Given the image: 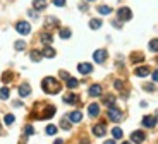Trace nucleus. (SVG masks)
Returning a JSON list of instances; mask_svg holds the SVG:
<instances>
[{
    "label": "nucleus",
    "instance_id": "1",
    "mask_svg": "<svg viewBox=\"0 0 158 144\" xmlns=\"http://www.w3.org/2000/svg\"><path fill=\"white\" fill-rule=\"evenodd\" d=\"M41 88H43V91L48 93V94H57L60 89H62L60 82L57 81L55 77H45L43 82H41Z\"/></svg>",
    "mask_w": 158,
    "mask_h": 144
},
{
    "label": "nucleus",
    "instance_id": "2",
    "mask_svg": "<svg viewBox=\"0 0 158 144\" xmlns=\"http://www.w3.org/2000/svg\"><path fill=\"white\" fill-rule=\"evenodd\" d=\"M108 118H110L112 122H120L122 120V112L118 108H115L114 105L108 106Z\"/></svg>",
    "mask_w": 158,
    "mask_h": 144
},
{
    "label": "nucleus",
    "instance_id": "3",
    "mask_svg": "<svg viewBox=\"0 0 158 144\" xmlns=\"http://www.w3.org/2000/svg\"><path fill=\"white\" fill-rule=\"evenodd\" d=\"M16 31L19 33V35H29V33H31V26H29V23H26V21H19V23L16 24Z\"/></svg>",
    "mask_w": 158,
    "mask_h": 144
},
{
    "label": "nucleus",
    "instance_id": "4",
    "mask_svg": "<svg viewBox=\"0 0 158 144\" xmlns=\"http://www.w3.org/2000/svg\"><path fill=\"white\" fill-rule=\"evenodd\" d=\"M117 16H118L120 21H129L131 17H132V12H131V9H127V7H120L117 10Z\"/></svg>",
    "mask_w": 158,
    "mask_h": 144
},
{
    "label": "nucleus",
    "instance_id": "5",
    "mask_svg": "<svg viewBox=\"0 0 158 144\" xmlns=\"http://www.w3.org/2000/svg\"><path fill=\"white\" fill-rule=\"evenodd\" d=\"M107 57H108L107 50H96L95 53H93V59H95L96 64H103L105 60H107Z\"/></svg>",
    "mask_w": 158,
    "mask_h": 144
},
{
    "label": "nucleus",
    "instance_id": "6",
    "mask_svg": "<svg viewBox=\"0 0 158 144\" xmlns=\"http://www.w3.org/2000/svg\"><path fill=\"white\" fill-rule=\"evenodd\" d=\"M93 134L98 136V137L105 136V134H107V127H105V124H96L95 127H93Z\"/></svg>",
    "mask_w": 158,
    "mask_h": 144
},
{
    "label": "nucleus",
    "instance_id": "7",
    "mask_svg": "<svg viewBox=\"0 0 158 144\" xmlns=\"http://www.w3.org/2000/svg\"><path fill=\"white\" fill-rule=\"evenodd\" d=\"M77 70L81 72V74H91V72H93V65H91V64L83 62V64H79V65H77Z\"/></svg>",
    "mask_w": 158,
    "mask_h": 144
},
{
    "label": "nucleus",
    "instance_id": "8",
    "mask_svg": "<svg viewBox=\"0 0 158 144\" xmlns=\"http://www.w3.org/2000/svg\"><path fill=\"white\" fill-rule=\"evenodd\" d=\"M55 113V106H52V105H48L47 106V110H45L41 115H40V120H45V118H52V115Z\"/></svg>",
    "mask_w": 158,
    "mask_h": 144
},
{
    "label": "nucleus",
    "instance_id": "9",
    "mask_svg": "<svg viewBox=\"0 0 158 144\" xmlns=\"http://www.w3.org/2000/svg\"><path fill=\"white\" fill-rule=\"evenodd\" d=\"M155 124H156V118H155V117H151V115L143 117V125H144V127L151 129V127H155Z\"/></svg>",
    "mask_w": 158,
    "mask_h": 144
},
{
    "label": "nucleus",
    "instance_id": "10",
    "mask_svg": "<svg viewBox=\"0 0 158 144\" xmlns=\"http://www.w3.org/2000/svg\"><path fill=\"white\" fill-rule=\"evenodd\" d=\"M69 120H71L72 124H79V122L83 120V113L76 110V112H72L71 115H69Z\"/></svg>",
    "mask_w": 158,
    "mask_h": 144
},
{
    "label": "nucleus",
    "instance_id": "11",
    "mask_svg": "<svg viewBox=\"0 0 158 144\" xmlns=\"http://www.w3.org/2000/svg\"><path fill=\"white\" fill-rule=\"evenodd\" d=\"M88 113H89V117H98V113H100V106L96 105V103H91L89 106H88Z\"/></svg>",
    "mask_w": 158,
    "mask_h": 144
},
{
    "label": "nucleus",
    "instance_id": "12",
    "mask_svg": "<svg viewBox=\"0 0 158 144\" xmlns=\"http://www.w3.org/2000/svg\"><path fill=\"white\" fill-rule=\"evenodd\" d=\"M29 93H31V88H29V84H21L19 86V96H23V98H26V96H29Z\"/></svg>",
    "mask_w": 158,
    "mask_h": 144
},
{
    "label": "nucleus",
    "instance_id": "13",
    "mask_svg": "<svg viewBox=\"0 0 158 144\" xmlns=\"http://www.w3.org/2000/svg\"><path fill=\"white\" fill-rule=\"evenodd\" d=\"M131 141H132V142H143V141H144V134H143L141 130H136V132L131 134Z\"/></svg>",
    "mask_w": 158,
    "mask_h": 144
},
{
    "label": "nucleus",
    "instance_id": "14",
    "mask_svg": "<svg viewBox=\"0 0 158 144\" xmlns=\"http://www.w3.org/2000/svg\"><path fill=\"white\" fill-rule=\"evenodd\" d=\"M134 74L138 76V77H146V76L150 74V69H148L146 65H144V67H138V69L134 70Z\"/></svg>",
    "mask_w": 158,
    "mask_h": 144
},
{
    "label": "nucleus",
    "instance_id": "15",
    "mask_svg": "<svg viewBox=\"0 0 158 144\" xmlns=\"http://www.w3.org/2000/svg\"><path fill=\"white\" fill-rule=\"evenodd\" d=\"M102 94V86L100 84H93L89 88V96H100Z\"/></svg>",
    "mask_w": 158,
    "mask_h": 144
},
{
    "label": "nucleus",
    "instance_id": "16",
    "mask_svg": "<svg viewBox=\"0 0 158 144\" xmlns=\"http://www.w3.org/2000/svg\"><path fill=\"white\" fill-rule=\"evenodd\" d=\"M41 53H43V57H47V59H53V57H55V50L52 47H45L43 50H41Z\"/></svg>",
    "mask_w": 158,
    "mask_h": 144
},
{
    "label": "nucleus",
    "instance_id": "17",
    "mask_svg": "<svg viewBox=\"0 0 158 144\" xmlns=\"http://www.w3.org/2000/svg\"><path fill=\"white\" fill-rule=\"evenodd\" d=\"M29 57H31L33 62H40L41 57H43V53H41V50H33L31 53H29Z\"/></svg>",
    "mask_w": 158,
    "mask_h": 144
},
{
    "label": "nucleus",
    "instance_id": "18",
    "mask_svg": "<svg viewBox=\"0 0 158 144\" xmlns=\"http://www.w3.org/2000/svg\"><path fill=\"white\" fill-rule=\"evenodd\" d=\"M33 5H35L36 10H43V9H47V2H45V0H35Z\"/></svg>",
    "mask_w": 158,
    "mask_h": 144
},
{
    "label": "nucleus",
    "instance_id": "19",
    "mask_svg": "<svg viewBox=\"0 0 158 144\" xmlns=\"http://www.w3.org/2000/svg\"><path fill=\"white\" fill-rule=\"evenodd\" d=\"M76 101H77V96L74 93H69L64 96V103H76Z\"/></svg>",
    "mask_w": 158,
    "mask_h": 144
},
{
    "label": "nucleus",
    "instance_id": "20",
    "mask_svg": "<svg viewBox=\"0 0 158 144\" xmlns=\"http://www.w3.org/2000/svg\"><path fill=\"white\" fill-rule=\"evenodd\" d=\"M89 27L91 29H100V27H102V19H91L89 21Z\"/></svg>",
    "mask_w": 158,
    "mask_h": 144
},
{
    "label": "nucleus",
    "instance_id": "21",
    "mask_svg": "<svg viewBox=\"0 0 158 144\" xmlns=\"http://www.w3.org/2000/svg\"><path fill=\"white\" fill-rule=\"evenodd\" d=\"M77 86H79L77 79H74V77H69L67 79V88H69V89H76Z\"/></svg>",
    "mask_w": 158,
    "mask_h": 144
},
{
    "label": "nucleus",
    "instance_id": "22",
    "mask_svg": "<svg viewBox=\"0 0 158 144\" xmlns=\"http://www.w3.org/2000/svg\"><path fill=\"white\" fill-rule=\"evenodd\" d=\"M59 24V21L55 19V17H47V21H45V26L47 27H53V26H57Z\"/></svg>",
    "mask_w": 158,
    "mask_h": 144
},
{
    "label": "nucleus",
    "instance_id": "23",
    "mask_svg": "<svg viewBox=\"0 0 158 144\" xmlns=\"http://www.w3.org/2000/svg\"><path fill=\"white\" fill-rule=\"evenodd\" d=\"M71 29H69V27H64V29H60V38L62 39H67V38H71Z\"/></svg>",
    "mask_w": 158,
    "mask_h": 144
},
{
    "label": "nucleus",
    "instance_id": "24",
    "mask_svg": "<svg viewBox=\"0 0 158 144\" xmlns=\"http://www.w3.org/2000/svg\"><path fill=\"white\" fill-rule=\"evenodd\" d=\"M52 41H53L52 35H48V33H43V35H41V43H45V45H50Z\"/></svg>",
    "mask_w": 158,
    "mask_h": 144
},
{
    "label": "nucleus",
    "instance_id": "25",
    "mask_svg": "<svg viewBox=\"0 0 158 144\" xmlns=\"http://www.w3.org/2000/svg\"><path fill=\"white\" fill-rule=\"evenodd\" d=\"M98 12H100V14H103V16H108V14L112 12V9L108 7V5H100V7H98Z\"/></svg>",
    "mask_w": 158,
    "mask_h": 144
},
{
    "label": "nucleus",
    "instance_id": "26",
    "mask_svg": "<svg viewBox=\"0 0 158 144\" xmlns=\"http://www.w3.org/2000/svg\"><path fill=\"white\" fill-rule=\"evenodd\" d=\"M112 136H114V139H120V137H122V130L118 127H114L112 129Z\"/></svg>",
    "mask_w": 158,
    "mask_h": 144
},
{
    "label": "nucleus",
    "instance_id": "27",
    "mask_svg": "<svg viewBox=\"0 0 158 144\" xmlns=\"http://www.w3.org/2000/svg\"><path fill=\"white\" fill-rule=\"evenodd\" d=\"M71 124H72V122L67 120V118H62V120H60V127L65 129V130H69V129H71Z\"/></svg>",
    "mask_w": 158,
    "mask_h": 144
},
{
    "label": "nucleus",
    "instance_id": "28",
    "mask_svg": "<svg viewBox=\"0 0 158 144\" xmlns=\"http://www.w3.org/2000/svg\"><path fill=\"white\" fill-rule=\"evenodd\" d=\"M131 60L132 62H141V60H144V57H143V53H132L131 55Z\"/></svg>",
    "mask_w": 158,
    "mask_h": 144
},
{
    "label": "nucleus",
    "instance_id": "29",
    "mask_svg": "<svg viewBox=\"0 0 158 144\" xmlns=\"http://www.w3.org/2000/svg\"><path fill=\"white\" fill-rule=\"evenodd\" d=\"M45 132H47L48 136H55V134H57V127H55V125H48Z\"/></svg>",
    "mask_w": 158,
    "mask_h": 144
},
{
    "label": "nucleus",
    "instance_id": "30",
    "mask_svg": "<svg viewBox=\"0 0 158 144\" xmlns=\"http://www.w3.org/2000/svg\"><path fill=\"white\" fill-rule=\"evenodd\" d=\"M148 47H150V50H151V51H158V39H151Z\"/></svg>",
    "mask_w": 158,
    "mask_h": 144
},
{
    "label": "nucleus",
    "instance_id": "31",
    "mask_svg": "<svg viewBox=\"0 0 158 144\" xmlns=\"http://www.w3.org/2000/svg\"><path fill=\"white\" fill-rule=\"evenodd\" d=\"M114 101H115L114 96H105V98H103V103H105V105H108V106L114 105Z\"/></svg>",
    "mask_w": 158,
    "mask_h": 144
},
{
    "label": "nucleus",
    "instance_id": "32",
    "mask_svg": "<svg viewBox=\"0 0 158 144\" xmlns=\"http://www.w3.org/2000/svg\"><path fill=\"white\" fill-rule=\"evenodd\" d=\"M9 98V89L7 88H2L0 89V100H7Z\"/></svg>",
    "mask_w": 158,
    "mask_h": 144
},
{
    "label": "nucleus",
    "instance_id": "33",
    "mask_svg": "<svg viewBox=\"0 0 158 144\" xmlns=\"http://www.w3.org/2000/svg\"><path fill=\"white\" fill-rule=\"evenodd\" d=\"M14 48H16V50H24V48H26V43H24V41H16V43H14Z\"/></svg>",
    "mask_w": 158,
    "mask_h": 144
},
{
    "label": "nucleus",
    "instance_id": "34",
    "mask_svg": "<svg viewBox=\"0 0 158 144\" xmlns=\"http://www.w3.org/2000/svg\"><path fill=\"white\" fill-rule=\"evenodd\" d=\"M4 122H5L7 125H12V124H14V115H10V113H9V115H5Z\"/></svg>",
    "mask_w": 158,
    "mask_h": 144
},
{
    "label": "nucleus",
    "instance_id": "35",
    "mask_svg": "<svg viewBox=\"0 0 158 144\" xmlns=\"http://www.w3.org/2000/svg\"><path fill=\"white\" fill-rule=\"evenodd\" d=\"M24 134H26V136H33V134H35V129H33L31 125H26V129H24Z\"/></svg>",
    "mask_w": 158,
    "mask_h": 144
},
{
    "label": "nucleus",
    "instance_id": "36",
    "mask_svg": "<svg viewBox=\"0 0 158 144\" xmlns=\"http://www.w3.org/2000/svg\"><path fill=\"white\" fill-rule=\"evenodd\" d=\"M2 81H4V82H10L12 81V74H10V72H5L4 77H2Z\"/></svg>",
    "mask_w": 158,
    "mask_h": 144
},
{
    "label": "nucleus",
    "instance_id": "37",
    "mask_svg": "<svg viewBox=\"0 0 158 144\" xmlns=\"http://www.w3.org/2000/svg\"><path fill=\"white\" fill-rule=\"evenodd\" d=\"M143 88H144L148 93H153V91H155V86L153 84H143Z\"/></svg>",
    "mask_w": 158,
    "mask_h": 144
},
{
    "label": "nucleus",
    "instance_id": "38",
    "mask_svg": "<svg viewBox=\"0 0 158 144\" xmlns=\"http://www.w3.org/2000/svg\"><path fill=\"white\" fill-rule=\"evenodd\" d=\"M53 5H57V7H64V5H65V0H53Z\"/></svg>",
    "mask_w": 158,
    "mask_h": 144
},
{
    "label": "nucleus",
    "instance_id": "39",
    "mask_svg": "<svg viewBox=\"0 0 158 144\" xmlns=\"http://www.w3.org/2000/svg\"><path fill=\"white\" fill-rule=\"evenodd\" d=\"M114 86H115V89H122V88H124V82H122V81H115Z\"/></svg>",
    "mask_w": 158,
    "mask_h": 144
},
{
    "label": "nucleus",
    "instance_id": "40",
    "mask_svg": "<svg viewBox=\"0 0 158 144\" xmlns=\"http://www.w3.org/2000/svg\"><path fill=\"white\" fill-rule=\"evenodd\" d=\"M60 76H62V79H65V81H67V79L71 77V76H69L67 72H65V70H60Z\"/></svg>",
    "mask_w": 158,
    "mask_h": 144
},
{
    "label": "nucleus",
    "instance_id": "41",
    "mask_svg": "<svg viewBox=\"0 0 158 144\" xmlns=\"http://www.w3.org/2000/svg\"><path fill=\"white\" fill-rule=\"evenodd\" d=\"M151 79H153V82H158V70H155V72H153V77H151Z\"/></svg>",
    "mask_w": 158,
    "mask_h": 144
},
{
    "label": "nucleus",
    "instance_id": "42",
    "mask_svg": "<svg viewBox=\"0 0 158 144\" xmlns=\"http://www.w3.org/2000/svg\"><path fill=\"white\" fill-rule=\"evenodd\" d=\"M79 9L84 12V10H88V5H86V4H79Z\"/></svg>",
    "mask_w": 158,
    "mask_h": 144
},
{
    "label": "nucleus",
    "instance_id": "43",
    "mask_svg": "<svg viewBox=\"0 0 158 144\" xmlns=\"http://www.w3.org/2000/svg\"><path fill=\"white\" fill-rule=\"evenodd\" d=\"M105 144H117V142H115V139H114V141H105Z\"/></svg>",
    "mask_w": 158,
    "mask_h": 144
},
{
    "label": "nucleus",
    "instance_id": "44",
    "mask_svg": "<svg viewBox=\"0 0 158 144\" xmlns=\"http://www.w3.org/2000/svg\"><path fill=\"white\" fill-rule=\"evenodd\" d=\"M81 144H89V142H88V139H83V141H81Z\"/></svg>",
    "mask_w": 158,
    "mask_h": 144
},
{
    "label": "nucleus",
    "instance_id": "45",
    "mask_svg": "<svg viewBox=\"0 0 158 144\" xmlns=\"http://www.w3.org/2000/svg\"><path fill=\"white\" fill-rule=\"evenodd\" d=\"M55 144H62V141H60V139H59V141H57V142H55Z\"/></svg>",
    "mask_w": 158,
    "mask_h": 144
},
{
    "label": "nucleus",
    "instance_id": "46",
    "mask_svg": "<svg viewBox=\"0 0 158 144\" xmlns=\"http://www.w3.org/2000/svg\"><path fill=\"white\" fill-rule=\"evenodd\" d=\"M124 144H132V142H124Z\"/></svg>",
    "mask_w": 158,
    "mask_h": 144
},
{
    "label": "nucleus",
    "instance_id": "47",
    "mask_svg": "<svg viewBox=\"0 0 158 144\" xmlns=\"http://www.w3.org/2000/svg\"><path fill=\"white\" fill-rule=\"evenodd\" d=\"M156 117H158V110H156Z\"/></svg>",
    "mask_w": 158,
    "mask_h": 144
},
{
    "label": "nucleus",
    "instance_id": "48",
    "mask_svg": "<svg viewBox=\"0 0 158 144\" xmlns=\"http://www.w3.org/2000/svg\"><path fill=\"white\" fill-rule=\"evenodd\" d=\"M0 132H2V127H0Z\"/></svg>",
    "mask_w": 158,
    "mask_h": 144
},
{
    "label": "nucleus",
    "instance_id": "49",
    "mask_svg": "<svg viewBox=\"0 0 158 144\" xmlns=\"http://www.w3.org/2000/svg\"><path fill=\"white\" fill-rule=\"evenodd\" d=\"M89 2H93V0H89Z\"/></svg>",
    "mask_w": 158,
    "mask_h": 144
},
{
    "label": "nucleus",
    "instance_id": "50",
    "mask_svg": "<svg viewBox=\"0 0 158 144\" xmlns=\"http://www.w3.org/2000/svg\"><path fill=\"white\" fill-rule=\"evenodd\" d=\"M156 62H158V59H156Z\"/></svg>",
    "mask_w": 158,
    "mask_h": 144
}]
</instances>
